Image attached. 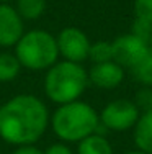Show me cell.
Listing matches in <instances>:
<instances>
[{"mask_svg": "<svg viewBox=\"0 0 152 154\" xmlns=\"http://www.w3.org/2000/svg\"><path fill=\"white\" fill-rule=\"evenodd\" d=\"M49 122V110L36 95L18 94L0 105V138L15 148L38 143Z\"/></svg>", "mask_w": 152, "mask_h": 154, "instance_id": "1", "label": "cell"}, {"mask_svg": "<svg viewBox=\"0 0 152 154\" xmlns=\"http://www.w3.org/2000/svg\"><path fill=\"white\" fill-rule=\"evenodd\" d=\"M51 128L62 143H80L84 138L97 133L100 128V113L90 103L75 100L57 105L51 115Z\"/></svg>", "mask_w": 152, "mask_h": 154, "instance_id": "2", "label": "cell"}, {"mask_svg": "<svg viewBox=\"0 0 152 154\" xmlns=\"http://www.w3.org/2000/svg\"><path fill=\"white\" fill-rule=\"evenodd\" d=\"M88 84V72L82 64L57 61L46 71L44 92L52 103L64 105L80 100Z\"/></svg>", "mask_w": 152, "mask_h": 154, "instance_id": "3", "label": "cell"}, {"mask_svg": "<svg viewBox=\"0 0 152 154\" xmlns=\"http://www.w3.org/2000/svg\"><path fill=\"white\" fill-rule=\"evenodd\" d=\"M15 56L21 67L30 71H48L61 57L56 36L46 30L25 31L15 45Z\"/></svg>", "mask_w": 152, "mask_h": 154, "instance_id": "4", "label": "cell"}, {"mask_svg": "<svg viewBox=\"0 0 152 154\" xmlns=\"http://www.w3.org/2000/svg\"><path fill=\"white\" fill-rule=\"evenodd\" d=\"M141 112L136 103L128 98H116L108 102L100 112V126L115 133L133 130Z\"/></svg>", "mask_w": 152, "mask_h": 154, "instance_id": "5", "label": "cell"}, {"mask_svg": "<svg viewBox=\"0 0 152 154\" xmlns=\"http://www.w3.org/2000/svg\"><path fill=\"white\" fill-rule=\"evenodd\" d=\"M57 41V49H59V56L64 61L70 62H79L82 64L84 61L88 59V51H90V43L88 36L85 31L75 26H66L59 31L56 36Z\"/></svg>", "mask_w": 152, "mask_h": 154, "instance_id": "6", "label": "cell"}, {"mask_svg": "<svg viewBox=\"0 0 152 154\" xmlns=\"http://www.w3.org/2000/svg\"><path fill=\"white\" fill-rule=\"evenodd\" d=\"M111 46H113V61L123 69H133L151 51L149 43L137 38L131 31L116 36L111 41Z\"/></svg>", "mask_w": 152, "mask_h": 154, "instance_id": "7", "label": "cell"}, {"mask_svg": "<svg viewBox=\"0 0 152 154\" xmlns=\"http://www.w3.org/2000/svg\"><path fill=\"white\" fill-rule=\"evenodd\" d=\"M25 35V20L10 3H0V48H13Z\"/></svg>", "mask_w": 152, "mask_h": 154, "instance_id": "8", "label": "cell"}, {"mask_svg": "<svg viewBox=\"0 0 152 154\" xmlns=\"http://www.w3.org/2000/svg\"><path fill=\"white\" fill-rule=\"evenodd\" d=\"M124 80V69L115 61L93 64L88 71V82L101 90H113Z\"/></svg>", "mask_w": 152, "mask_h": 154, "instance_id": "9", "label": "cell"}, {"mask_svg": "<svg viewBox=\"0 0 152 154\" xmlns=\"http://www.w3.org/2000/svg\"><path fill=\"white\" fill-rule=\"evenodd\" d=\"M133 141L136 149L152 154V110L142 112L133 128Z\"/></svg>", "mask_w": 152, "mask_h": 154, "instance_id": "10", "label": "cell"}, {"mask_svg": "<svg viewBox=\"0 0 152 154\" xmlns=\"http://www.w3.org/2000/svg\"><path fill=\"white\" fill-rule=\"evenodd\" d=\"M77 154H115V151L103 134L93 133L77 143Z\"/></svg>", "mask_w": 152, "mask_h": 154, "instance_id": "11", "label": "cell"}, {"mask_svg": "<svg viewBox=\"0 0 152 154\" xmlns=\"http://www.w3.org/2000/svg\"><path fill=\"white\" fill-rule=\"evenodd\" d=\"M48 0H16V12L23 20L33 21L44 15Z\"/></svg>", "mask_w": 152, "mask_h": 154, "instance_id": "12", "label": "cell"}, {"mask_svg": "<svg viewBox=\"0 0 152 154\" xmlns=\"http://www.w3.org/2000/svg\"><path fill=\"white\" fill-rule=\"evenodd\" d=\"M21 71V64L15 53H0V82H12Z\"/></svg>", "mask_w": 152, "mask_h": 154, "instance_id": "13", "label": "cell"}, {"mask_svg": "<svg viewBox=\"0 0 152 154\" xmlns=\"http://www.w3.org/2000/svg\"><path fill=\"white\" fill-rule=\"evenodd\" d=\"M133 79L142 87H152V51L146 54L133 69H129Z\"/></svg>", "mask_w": 152, "mask_h": 154, "instance_id": "14", "label": "cell"}, {"mask_svg": "<svg viewBox=\"0 0 152 154\" xmlns=\"http://www.w3.org/2000/svg\"><path fill=\"white\" fill-rule=\"evenodd\" d=\"M88 59L93 64H101V62L113 61V46H111V41L92 43L90 51H88Z\"/></svg>", "mask_w": 152, "mask_h": 154, "instance_id": "15", "label": "cell"}, {"mask_svg": "<svg viewBox=\"0 0 152 154\" xmlns=\"http://www.w3.org/2000/svg\"><path fill=\"white\" fill-rule=\"evenodd\" d=\"M133 102L136 103V107L139 108V112H149L152 110V87H142L134 94Z\"/></svg>", "mask_w": 152, "mask_h": 154, "instance_id": "16", "label": "cell"}, {"mask_svg": "<svg viewBox=\"0 0 152 154\" xmlns=\"http://www.w3.org/2000/svg\"><path fill=\"white\" fill-rule=\"evenodd\" d=\"M134 18L152 23V0H134L133 3Z\"/></svg>", "mask_w": 152, "mask_h": 154, "instance_id": "17", "label": "cell"}, {"mask_svg": "<svg viewBox=\"0 0 152 154\" xmlns=\"http://www.w3.org/2000/svg\"><path fill=\"white\" fill-rule=\"evenodd\" d=\"M131 33L136 35L137 38H141V39L149 43L151 38H152V23H147V21H144V20L134 18V20H133V26H131Z\"/></svg>", "mask_w": 152, "mask_h": 154, "instance_id": "18", "label": "cell"}, {"mask_svg": "<svg viewBox=\"0 0 152 154\" xmlns=\"http://www.w3.org/2000/svg\"><path fill=\"white\" fill-rule=\"evenodd\" d=\"M43 154H74V151L67 143H54V144L48 146L46 151H43Z\"/></svg>", "mask_w": 152, "mask_h": 154, "instance_id": "19", "label": "cell"}, {"mask_svg": "<svg viewBox=\"0 0 152 154\" xmlns=\"http://www.w3.org/2000/svg\"><path fill=\"white\" fill-rule=\"evenodd\" d=\"M10 154H43L41 149H38L34 144H26V146H16L15 151Z\"/></svg>", "mask_w": 152, "mask_h": 154, "instance_id": "20", "label": "cell"}, {"mask_svg": "<svg viewBox=\"0 0 152 154\" xmlns=\"http://www.w3.org/2000/svg\"><path fill=\"white\" fill-rule=\"evenodd\" d=\"M123 154H146V152L139 151V149H134V151H128V152H123Z\"/></svg>", "mask_w": 152, "mask_h": 154, "instance_id": "21", "label": "cell"}, {"mask_svg": "<svg viewBox=\"0 0 152 154\" xmlns=\"http://www.w3.org/2000/svg\"><path fill=\"white\" fill-rule=\"evenodd\" d=\"M10 2H13V0H0V3H10Z\"/></svg>", "mask_w": 152, "mask_h": 154, "instance_id": "22", "label": "cell"}, {"mask_svg": "<svg viewBox=\"0 0 152 154\" xmlns=\"http://www.w3.org/2000/svg\"><path fill=\"white\" fill-rule=\"evenodd\" d=\"M149 46H151V51H152V38H151V41H149Z\"/></svg>", "mask_w": 152, "mask_h": 154, "instance_id": "23", "label": "cell"}]
</instances>
